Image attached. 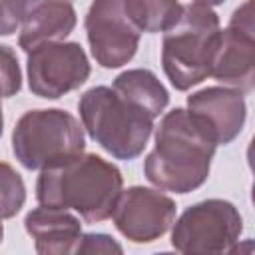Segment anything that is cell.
<instances>
[{
  "label": "cell",
  "instance_id": "obj_1",
  "mask_svg": "<svg viewBox=\"0 0 255 255\" xmlns=\"http://www.w3.org/2000/svg\"><path fill=\"white\" fill-rule=\"evenodd\" d=\"M215 149V141L189 110L173 108L155 129V145L143 161V173L161 191L189 193L207 181Z\"/></svg>",
  "mask_w": 255,
  "mask_h": 255
},
{
  "label": "cell",
  "instance_id": "obj_2",
  "mask_svg": "<svg viewBox=\"0 0 255 255\" xmlns=\"http://www.w3.org/2000/svg\"><path fill=\"white\" fill-rule=\"evenodd\" d=\"M122 189V171L112 161L98 153H80L40 169L36 199L40 205L72 209L86 223H98L112 217Z\"/></svg>",
  "mask_w": 255,
  "mask_h": 255
},
{
  "label": "cell",
  "instance_id": "obj_3",
  "mask_svg": "<svg viewBox=\"0 0 255 255\" xmlns=\"http://www.w3.org/2000/svg\"><path fill=\"white\" fill-rule=\"evenodd\" d=\"M78 112L88 135L116 159H135L153 131V118L110 86H94L80 96Z\"/></svg>",
  "mask_w": 255,
  "mask_h": 255
},
{
  "label": "cell",
  "instance_id": "obj_4",
  "mask_svg": "<svg viewBox=\"0 0 255 255\" xmlns=\"http://www.w3.org/2000/svg\"><path fill=\"white\" fill-rule=\"evenodd\" d=\"M219 34V16L195 2L183 6L179 20L163 32L161 68L177 92H187L209 76Z\"/></svg>",
  "mask_w": 255,
  "mask_h": 255
},
{
  "label": "cell",
  "instance_id": "obj_5",
  "mask_svg": "<svg viewBox=\"0 0 255 255\" xmlns=\"http://www.w3.org/2000/svg\"><path fill=\"white\" fill-rule=\"evenodd\" d=\"M86 149L84 126L62 108L30 110L14 126L12 151L26 169H46Z\"/></svg>",
  "mask_w": 255,
  "mask_h": 255
},
{
  "label": "cell",
  "instance_id": "obj_6",
  "mask_svg": "<svg viewBox=\"0 0 255 255\" xmlns=\"http://www.w3.org/2000/svg\"><path fill=\"white\" fill-rule=\"evenodd\" d=\"M171 227V247L179 253H233L243 217L231 201L213 197L189 205Z\"/></svg>",
  "mask_w": 255,
  "mask_h": 255
},
{
  "label": "cell",
  "instance_id": "obj_7",
  "mask_svg": "<svg viewBox=\"0 0 255 255\" xmlns=\"http://www.w3.org/2000/svg\"><path fill=\"white\" fill-rule=\"evenodd\" d=\"M90 60L78 42H44L28 52V88L44 100H58L90 78Z\"/></svg>",
  "mask_w": 255,
  "mask_h": 255
},
{
  "label": "cell",
  "instance_id": "obj_8",
  "mask_svg": "<svg viewBox=\"0 0 255 255\" xmlns=\"http://www.w3.org/2000/svg\"><path fill=\"white\" fill-rule=\"evenodd\" d=\"M84 26L90 52L102 68H122L135 56L141 32L126 14L124 0H94Z\"/></svg>",
  "mask_w": 255,
  "mask_h": 255
},
{
  "label": "cell",
  "instance_id": "obj_9",
  "mask_svg": "<svg viewBox=\"0 0 255 255\" xmlns=\"http://www.w3.org/2000/svg\"><path fill=\"white\" fill-rule=\"evenodd\" d=\"M219 84L249 94L255 82V24L253 0H245L219 34L211 72Z\"/></svg>",
  "mask_w": 255,
  "mask_h": 255
},
{
  "label": "cell",
  "instance_id": "obj_10",
  "mask_svg": "<svg viewBox=\"0 0 255 255\" xmlns=\"http://www.w3.org/2000/svg\"><path fill=\"white\" fill-rule=\"evenodd\" d=\"M175 213V201L161 189L131 185L122 189L112 217L116 229L131 243H151L171 229Z\"/></svg>",
  "mask_w": 255,
  "mask_h": 255
},
{
  "label": "cell",
  "instance_id": "obj_11",
  "mask_svg": "<svg viewBox=\"0 0 255 255\" xmlns=\"http://www.w3.org/2000/svg\"><path fill=\"white\" fill-rule=\"evenodd\" d=\"M187 110L209 133L215 145L231 143L247 118L245 94L227 86H209L187 96Z\"/></svg>",
  "mask_w": 255,
  "mask_h": 255
},
{
  "label": "cell",
  "instance_id": "obj_12",
  "mask_svg": "<svg viewBox=\"0 0 255 255\" xmlns=\"http://www.w3.org/2000/svg\"><path fill=\"white\" fill-rule=\"evenodd\" d=\"M26 233L34 239V249L40 255H66L76 253L82 237L80 219L70 209L40 205L24 217Z\"/></svg>",
  "mask_w": 255,
  "mask_h": 255
},
{
  "label": "cell",
  "instance_id": "obj_13",
  "mask_svg": "<svg viewBox=\"0 0 255 255\" xmlns=\"http://www.w3.org/2000/svg\"><path fill=\"white\" fill-rule=\"evenodd\" d=\"M78 24L72 2H46L38 4L24 14L18 44L28 54L32 48L44 42L66 40Z\"/></svg>",
  "mask_w": 255,
  "mask_h": 255
},
{
  "label": "cell",
  "instance_id": "obj_14",
  "mask_svg": "<svg viewBox=\"0 0 255 255\" xmlns=\"http://www.w3.org/2000/svg\"><path fill=\"white\" fill-rule=\"evenodd\" d=\"M112 88L122 98H126L133 106L147 112L153 120L159 114H163V110L169 104V94H167L165 86L147 68H133V70L122 72L114 80Z\"/></svg>",
  "mask_w": 255,
  "mask_h": 255
},
{
  "label": "cell",
  "instance_id": "obj_15",
  "mask_svg": "<svg viewBox=\"0 0 255 255\" xmlns=\"http://www.w3.org/2000/svg\"><path fill=\"white\" fill-rule=\"evenodd\" d=\"M124 8L135 28L147 34L165 32L183 12L179 0H124Z\"/></svg>",
  "mask_w": 255,
  "mask_h": 255
},
{
  "label": "cell",
  "instance_id": "obj_16",
  "mask_svg": "<svg viewBox=\"0 0 255 255\" xmlns=\"http://www.w3.org/2000/svg\"><path fill=\"white\" fill-rule=\"evenodd\" d=\"M26 201V185L22 175L6 161H0V219L14 217Z\"/></svg>",
  "mask_w": 255,
  "mask_h": 255
},
{
  "label": "cell",
  "instance_id": "obj_17",
  "mask_svg": "<svg viewBox=\"0 0 255 255\" xmlns=\"http://www.w3.org/2000/svg\"><path fill=\"white\" fill-rule=\"evenodd\" d=\"M20 88H22V70L16 52L10 46L0 44V100L16 96Z\"/></svg>",
  "mask_w": 255,
  "mask_h": 255
},
{
  "label": "cell",
  "instance_id": "obj_18",
  "mask_svg": "<svg viewBox=\"0 0 255 255\" xmlns=\"http://www.w3.org/2000/svg\"><path fill=\"white\" fill-rule=\"evenodd\" d=\"M124 247L106 233H82L76 253H122Z\"/></svg>",
  "mask_w": 255,
  "mask_h": 255
},
{
  "label": "cell",
  "instance_id": "obj_19",
  "mask_svg": "<svg viewBox=\"0 0 255 255\" xmlns=\"http://www.w3.org/2000/svg\"><path fill=\"white\" fill-rule=\"evenodd\" d=\"M24 14L22 0H0V36H12L22 26Z\"/></svg>",
  "mask_w": 255,
  "mask_h": 255
},
{
  "label": "cell",
  "instance_id": "obj_20",
  "mask_svg": "<svg viewBox=\"0 0 255 255\" xmlns=\"http://www.w3.org/2000/svg\"><path fill=\"white\" fill-rule=\"evenodd\" d=\"M22 2H24L26 12H28V10H32L34 6H38V4H46V2H74V0H22Z\"/></svg>",
  "mask_w": 255,
  "mask_h": 255
},
{
  "label": "cell",
  "instance_id": "obj_21",
  "mask_svg": "<svg viewBox=\"0 0 255 255\" xmlns=\"http://www.w3.org/2000/svg\"><path fill=\"white\" fill-rule=\"evenodd\" d=\"M193 2H195V4H201V6H209V8H211V6H221L225 0H193Z\"/></svg>",
  "mask_w": 255,
  "mask_h": 255
},
{
  "label": "cell",
  "instance_id": "obj_22",
  "mask_svg": "<svg viewBox=\"0 0 255 255\" xmlns=\"http://www.w3.org/2000/svg\"><path fill=\"white\" fill-rule=\"evenodd\" d=\"M2 129H4V114H2V106H0V137H2Z\"/></svg>",
  "mask_w": 255,
  "mask_h": 255
},
{
  "label": "cell",
  "instance_id": "obj_23",
  "mask_svg": "<svg viewBox=\"0 0 255 255\" xmlns=\"http://www.w3.org/2000/svg\"><path fill=\"white\" fill-rule=\"evenodd\" d=\"M2 237H4V225H2V219H0V243H2Z\"/></svg>",
  "mask_w": 255,
  "mask_h": 255
}]
</instances>
